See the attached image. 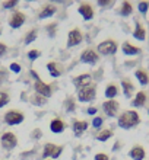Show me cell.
Returning <instances> with one entry per match:
<instances>
[{"label": "cell", "mask_w": 149, "mask_h": 160, "mask_svg": "<svg viewBox=\"0 0 149 160\" xmlns=\"http://www.w3.org/2000/svg\"><path fill=\"white\" fill-rule=\"evenodd\" d=\"M119 127L123 130H130L141 124V117L136 111H126L119 117Z\"/></svg>", "instance_id": "6da1fadb"}, {"label": "cell", "mask_w": 149, "mask_h": 160, "mask_svg": "<svg viewBox=\"0 0 149 160\" xmlns=\"http://www.w3.org/2000/svg\"><path fill=\"white\" fill-rule=\"evenodd\" d=\"M95 96H97V86L92 83L77 90V99L81 102H91L95 99Z\"/></svg>", "instance_id": "7a4b0ae2"}, {"label": "cell", "mask_w": 149, "mask_h": 160, "mask_svg": "<svg viewBox=\"0 0 149 160\" xmlns=\"http://www.w3.org/2000/svg\"><path fill=\"white\" fill-rule=\"evenodd\" d=\"M63 152V147L61 146H56L53 143H47L44 146V152H43V157L47 159V157H53V159H57V157L61 154Z\"/></svg>", "instance_id": "3957f363"}, {"label": "cell", "mask_w": 149, "mask_h": 160, "mask_svg": "<svg viewBox=\"0 0 149 160\" xmlns=\"http://www.w3.org/2000/svg\"><path fill=\"white\" fill-rule=\"evenodd\" d=\"M24 114L19 112V111H9L4 114V122L8 124V125H18V124H21L24 121Z\"/></svg>", "instance_id": "277c9868"}, {"label": "cell", "mask_w": 149, "mask_h": 160, "mask_svg": "<svg viewBox=\"0 0 149 160\" xmlns=\"http://www.w3.org/2000/svg\"><path fill=\"white\" fill-rule=\"evenodd\" d=\"M98 51L102 55H111L117 51V42L113 39H105L98 45Z\"/></svg>", "instance_id": "5b68a950"}, {"label": "cell", "mask_w": 149, "mask_h": 160, "mask_svg": "<svg viewBox=\"0 0 149 160\" xmlns=\"http://www.w3.org/2000/svg\"><path fill=\"white\" fill-rule=\"evenodd\" d=\"M119 102L114 101V99H108V101H105L104 103H102V109H104V112H105L107 117H115L117 115V112H119Z\"/></svg>", "instance_id": "8992f818"}, {"label": "cell", "mask_w": 149, "mask_h": 160, "mask_svg": "<svg viewBox=\"0 0 149 160\" xmlns=\"http://www.w3.org/2000/svg\"><path fill=\"white\" fill-rule=\"evenodd\" d=\"M16 144H18V138L13 132L8 131V132H4V134L2 135V146H3V148L12 150V148L16 147Z\"/></svg>", "instance_id": "52a82bcc"}, {"label": "cell", "mask_w": 149, "mask_h": 160, "mask_svg": "<svg viewBox=\"0 0 149 160\" xmlns=\"http://www.w3.org/2000/svg\"><path fill=\"white\" fill-rule=\"evenodd\" d=\"M34 88H35V90H37V93L41 95V96H44V98H50L51 96V88L47 83L41 82V80H35Z\"/></svg>", "instance_id": "ba28073f"}, {"label": "cell", "mask_w": 149, "mask_h": 160, "mask_svg": "<svg viewBox=\"0 0 149 160\" xmlns=\"http://www.w3.org/2000/svg\"><path fill=\"white\" fill-rule=\"evenodd\" d=\"M99 58V55L95 52L94 50H91V48H86L83 52L81 54V60L83 61V63H88V64H94L97 63Z\"/></svg>", "instance_id": "9c48e42d"}, {"label": "cell", "mask_w": 149, "mask_h": 160, "mask_svg": "<svg viewBox=\"0 0 149 160\" xmlns=\"http://www.w3.org/2000/svg\"><path fill=\"white\" fill-rule=\"evenodd\" d=\"M83 37H82V32L79 29H73L69 32V37H67V47H75L77 44H81Z\"/></svg>", "instance_id": "30bf717a"}, {"label": "cell", "mask_w": 149, "mask_h": 160, "mask_svg": "<svg viewBox=\"0 0 149 160\" xmlns=\"http://www.w3.org/2000/svg\"><path fill=\"white\" fill-rule=\"evenodd\" d=\"M24 22H25V15L22 12H15L9 19V25L16 29V28H21L24 25Z\"/></svg>", "instance_id": "8fae6325"}, {"label": "cell", "mask_w": 149, "mask_h": 160, "mask_svg": "<svg viewBox=\"0 0 149 160\" xmlns=\"http://www.w3.org/2000/svg\"><path fill=\"white\" fill-rule=\"evenodd\" d=\"M77 10H79V13L83 16L85 21H89V19L94 18V9H92V6H91L89 3H82Z\"/></svg>", "instance_id": "7c38bea8"}, {"label": "cell", "mask_w": 149, "mask_h": 160, "mask_svg": "<svg viewBox=\"0 0 149 160\" xmlns=\"http://www.w3.org/2000/svg\"><path fill=\"white\" fill-rule=\"evenodd\" d=\"M91 74H81V76L75 77V80H73V84L76 86V89L79 90V89L85 88V86H88V84H91Z\"/></svg>", "instance_id": "4fadbf2b"}, {"label": "cell", "mask_w": 149, "mask_h": 160, "mask_svg": "<svg viewBox=\"0 0 149 160\" xmlns=\"http://www.w3.org/2000/svg\"><path fill=\"white\" fill-rule=\"evenodd\" d=\"M129 156L132 157L133 160H143L146 157L145 148L142 147V146H135V147H132V150H130V153H129Z\"/></svg>", "instance_id": "5bb4252c"}, {"label": "cell", "mask_w": 149, "mask_h": 160, "mask_svg": "<svg viewBox=\"0 0 149 160\" xmlns=\"http://www.w3.org/2000/svg\"><path fill=\"white\" fill-rule=\"evenodd\" d=\"M88 128V122L86 121H75L73 122V132L76 137H81Z\"/></svg>", "instance_id": "9a60e30c"}, {"label": "cell", "mask_w": 149, "mask_h": 160, "mask_svg": "<svg viewBox=\"0 0 149 160\" xmlns=\"http://www.w3.org/2000/svg\"><path fill=\"white\" fill-rule=\"evenodd\" d=\"M64 122L61 121L60 118H54L53 121L50 122V130L54 132V134H60V132H63L64 131Z\"/></svg>", "instance_id": "2e32d148"}, {"label": "cell", "mask_w": 149, "mask_h": 160, "mask_svg": "<svg viewBox=\"0 0 149 160\" xmlns=\"http://www.w3.org/2000/svg\"><path fill=\"white\" fill-rule=\"evenodd\" d=\"M121 88H123L124 96H126V98H132L133 92H135V86H133V83L130 82V80H127V79L121 80Z\"/></svg>", "instance_id": "e0dca14e"}, {"label": "cell", "mask_w": 149, "mask_h": 160, "mask_svg": "<svg viewBox=\"0 0 149 160\" xmlns=\"http://www.w3.org/2000/svg\"><path fill=\"white\" fill-rule=\"evenodd\" d=\"M133 37H135L137 41H145L146 31H145V28H143V25H142L141 22H136V28H135V31H133Z\"/></svg>", "instance_id": "ac0fdd59"}, {"label": "cell", "mask_w": 149, "mask_h": 160, "mask_svg": "<svg viewBox=\"0 0 149 160\" xmlns=\"http://www.w3.org/2000/svg\"><path fill=\"white\" fill-rule=\"evenodd\" d=\"M121 48H123V52L126 55H137L141 52V48H139V47H135L133 44H130V42H124L123 45H121Z\"/></svg>", "instance_id": "d6986e66"}, {"label": "cell", "mask_w": 149, "mask_h": 160, "mask_svg": "<svg viewBox=\"0 0 149 160\" xmlns=\"http://www.w3.org/2000/svg\"><path fill=\"white\" fill-rule=\"evenodd\" d=\"M146 93L145 92H137L136 96H135V99L132 101V105L135 106V108H141V106H143L146 103Z\"/></svg>", "instance_id": "ffe728a7"}, {"label": "cell", "mask_w": 149, "mask_h": 160, "mask_svg": "<svg viewBox=\"0 0 149 160\" xmlns=\"http://www.w3.org/2000/svg\"><path fill=\"white\" fill-rule=\"evenodd\" d=\"M135 76H136V79L139 80V83L143 84V86H146V84L149 83V74L145 72V70H142V68L136 70V73H135Z\"/></svg>", "instance_id": "44dd1931"}, {"label": "cell", "mask_w": 149, "mask_h": 160, "mask_svg": "<svg viewBox=\"0 0 149 160\" xmlns=\"http://www.w3.org/2000/svg\"><path fill=\"white\" fill-rule=\"evenodd\" d=\"M56 6H53V4H48V6H45V8L41 10V13H40V19H45V18H50L53 16L56 13Z\"/></svg>", "instance_id": "7402d4cb"}, {"label": "cell", "mask_w": 149, "mask_h": 160, "mask_svg": "<svg viewBox=\"0 0 149 160\" xmlns=\"http://www.w3.org/2000/svg\"><path fill=\"white\" fill-rule=\"evenodd\" d=\"M132 12H133L132 3H130L129 0H124L123 4H121V9H120V13H121L123 16H129V15H132Z\"/></svg>", "instance_id": "603a6c76"}, {"label": "cell", "mask_w": 149, "mask_h": 160, "mask_svg": "<svg viewBox=\"0 0 149 160\" xmlns=\"http://www.w3.org/2000/svg\"><path fill=\"white\" fill-rule=\"evenodd\" d=\"M117 93H119V89H117V86H115L114 83H110L108 86H107L105 89V96L108 98V99H113V98L117 96Z\"/></svg>", "instance_id": "cb8c5ba5"}, {"label": "cell", "mask_w": 149, "mask_h": 160, "mask_svg": "<svg viewBox=\"0 0 149 160\" xmlns=\"http://www.w3.org/2000/svg\"><path fill=\"white\" fill-rule=\"evenodd\" d=\"M111 137H113V131L111 130H102V131L98 132L97 140H98V141H107V140H110Z\"/></svg>", "instance_id": "d4e9b609"}, {"label": "cell", "mask_w": 149, "mask_h": 160, "mask_svg": "<svg viewBox=\"0 0 149 160\" xmlns=\"http://www.w3.org/2000/svg\"><path fill=\"white\" fill-rule=\"evenodd\" d=\"M37 37H38V31H37V29L29 31V32L26 34V37H25V44L28 45V44H31V42H34Z\"/></svg>", "instance_id": "484cf974"}, {"label": "cell", "mask_w": 149, "mask_h": 160, "mask_svg": "<svg viewBox=\"0 0 149 160\" xmlns=\"http://www.w3.org/2000/svg\"><path fill=\"white\" fill-rule=\"evenodd\" d=\"M47 68H48V72H50V74L53 77H59L60 76V70L57 68L56 63H53V61H51V63H48L47 64Z\"/></svg>", "instance_id": "4316f807"}, {"label": "cell", "mask_w": 149, "mask_h": 160, "mask_svg": "<svg viewBox=\"0 0 149 160\" xmlns=\"http://www.w3.org/2000/svg\"><path fill=\"white\" fill-rule=\"evenodd\" d=\"M137 9H139V12H141V13L146 15V13H148V10H149V2H148V0H142V2H139Z\"/></svg>", "instance_id": "83f0119b"}, {"label": "cell", "mask_w": 149, "mask_h": 160, "mask_svg": "<svg viewBox=\"0 0 149 160\" xmlns=\"http://www.w3.org/2000/svg\"><path fill=\"white\" fill-rule=\"evenodd\" d=\"M9 101H10V98H9L8 93H6V92H0V108H3V106L8 105Z\"/></svg>", "instance_id": "f1b7e54d"}, {"label": "cell", "mask_w": 149, "mask_h": 160, "mask_svg": "<svg viewBox=\"0 0 149 160\" xmlns=\"http://www.w3.org/2000/svg\"><path fill=\"white\" fill-rule=\"evenodd\" d=\"M32 102H34L35 105H44V103L47 102V98L41 96V95H37V96H34V99H32Z\"/></svg>", "instance_id": "f546056e"}, {"label": "cell", "mask_w": 149, "mask_h": 160, "mask_svg": "<svg viewBox=\"0 0 149 160\" xmlns=\"http://www.w3.org/2000/svg\"><path fill=\"white\" fill-rule=\"evenodd\" d=\"M64 108H66L67 112H73L75 111V102H73V99H67V101L64 102Z\"/></svg>", "instance_id": "4dcf8cb0"}, {"label": "cell", "mask_w": 149, "mask_h": 160, "mask_svg": "<svg viewBox=\"0 0 149 160\" xmlns=\"http://www.w3.org/2000/svg\"><path fill=\"white\" fill-rule=\"evenodd\" d=\"M18 2H19V0H8V2H4L3 6H4V9H12L18 4Z\"/></svg>", "instance_id": "1f68e13d"}, {"label": "cell", "mask_w": 149, "mask_h": 160, "mask_svg": "<svg viewBox=\"0 0 149 160\" xmlns=\"http://www.w3.org/2000/svg\"><path fill=\"white\" fill-rule=\"evenodd\" d=\"M102 118L101 117H95L94 118V121H92V125H94V128H99V127L102 125Z\"/></svg>", "instance_id": "d6a6232c"}, {"label": "cell", "mask_w": 149, "mask_h": 160, "mask_svg": "<svg viewBox=\"0 0 149 160\" xmlns=\"http://www.w3.org/2000/svg\"><path fill=\"white\" fill-rule=\"evenodd\" d=\"M28 57H29V60H35L40 57V51L38 50H31L29 52H28Z\"/></svg>", "instance_id": "836d02e7"}, {"label": "cell", "mask_w": 149, "mask_h": 160, "mask_svg": "<svg viewBox=\"0 0 149 160\" xmlns=\"http://www.w3.org/2000/svg\"><path fill=\"white\" fill-rule=\"evenodd\" d=\"M95 160H110V157L105 153H98V154H95Z\"/></svg>", "instance_id": "e575fe53"}, {"label": "cell", "mask_w": 149, "mask_h": 160, "mask_svg": "<svg viewBox=\"0 0 149 160\" xmlns=\"http://www.w3.org/2000/svg\"><path fill=\"white\" fill-rule=\"evenodd\" d=\"M10 70H12V72H15V73H19V72H21V66H19V64H16V63H12V64H10Z\"/></svg>", "instance_id": "d590c367"}, {"label": "cell", "mask_w": 149, "mask_h": 160, "mask_svg": "<svg viewBox=\"0 0 149 160\" xmlns=\"http://www.w3.org/2000/svg\"><path fill=\"white\" fill-rule=\"evenodd\" d=\"M99 6H108L111 3V0H97Z\"/></svg>", "instance_id": "8d00e7d4"}, {"label": "cell", "mask_w": 149, "mask_h": 160, "mask_svg": "<svg viewBox=\"0 0 149 160\" xmlns=\"http://www.w3.org/2000/svg\"><path fill=\"white\" fill-rule=\"evenodd\" d=\"M6 50H8V47L4 45V44H2V42H0V55H4Z\"/></svg>", "instance_id": "74e56055"}, {"label": "cell", "mask_w": 149, "mask_h": 160, "mask_svg": "<svg viewBox=\"0 0 149 160\" xmlns=\"http://www.w3.org/2000/svg\"><path fill=\"white\" fill-rule=\"evenodd\" d=\"M4 79H6V72H4L3 68H0V83H2Z\"/></svg>", "instance_id": "f35d334b"}, {"label": "cell", "mask_w": 149, "mask_h": 160, "mask_svg": "<svg viewBox=\"0 0 149 160\" xmlns=\"http://www.w3.org/2000/svg\"><path fill=\"white\" fill-rule=\"evenodd\" d=\"M48 29H50V35L51 37H54V29H56V23H53V25L48 26Z\"/></svg>", "instance_id": "ab89813d"}, {"label": "cell", "mask_w": 149, "mask_h": 160, "mask_svg": "<svg viewBox=\"0 0 149 160\" xmlns=\"http://www.w3.org/2000/svg\"><path fill=\"white\" fill-rule=\"evenodd\" d=\"M88 114H89V115H95V114H97V108H92V106H91V108H88Z\"/></svg>", "instance_id": "60d3db41"}, {"label": "cell", "mask_w": 149, "mask_h": 160, "mask_svg": "<svg viewBox=\"0 0 149 160\" xmlns=\"http://www.w3.org/2000/svg\"><path fill=\"white\" fill-rule=\"evenodd\" d=\"M32 137H37V138H40V137H41V131H40V130L34 131V134H32Z\"/></svg>", "instance_id": "b9f144b4"}, {"label": "cell", "mask_w": 149, "mask_h": 160, "mask_svg": "<svg viewBox=\"0 0 149 160\" xmlns=\"http://www.w3.org/2000/svg\"><path fill=\"white\" fill-rule=\"evenodd\" d=\"M0 34H2V28H0Z\"/></svg>", "instance_id": "7bdbcfd3"}, {"label": "cell", "mask_w": 149, "mask_h": 160, "mask_svg": "<svg viewBox=\"0 0 149 160\" xmlns=\"http://www.w3.org/2000/svg\"><path fill=\"white\" fill-rule=\"evenodd\" d=\"M148 114H149V109H148Z\"/></svg>", "instance_id": "ee69618b"}]
</instances>
